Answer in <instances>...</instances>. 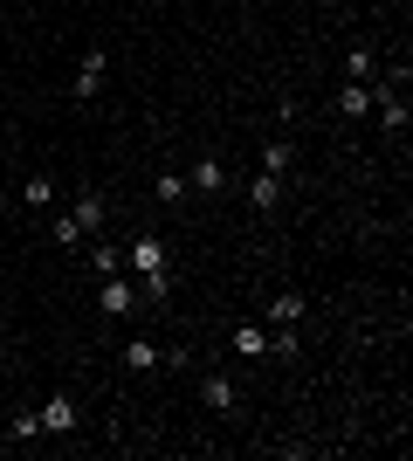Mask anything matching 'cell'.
<instances>
[{
  "mask_svg": "<svg viewBox=\"0 0 413 461\" xmlns=\"http://www.w3.org/2000/svg\"><path fill=\"white\" fill-rule=\"evenodd\" d=\"M131 269L145 276V296H166L173 289V262H166V241L158 234H138L131 241Z\"/></svg>",
  "mask_w": 413,
  "mask_h": 461,
  "instance_id": "1",
  "label": "cell"
},
{
  "mask_svg": "<svg viewBox=\"0 0 413 461\" xmlns=\"http://www.w3.org/2000/svg\"><path fill=\"white\" fill-rule=\"evenodd\" d=\"M186 186H200V193H214V186H228V166L206 152V158H193V173H186Z\"/></svg>",
  "mask_w": 413,
  "mask_h": 461,
  "instance_id": "2",
  "label": "cell"
},
{
  "mask_svg": "<svg viewBox=\"0 0 413 461\" xmlns=\"http://www.w3.org/2000/svg\"><path fill=\"white\" fill-rule=\"evenodd\" d=\"M97 83H103V49H90L77 62V83H69V90H77V97H97Z\"/></svg>",
  "mask_w": 413,
  "mask_h": 461,
  "instance_id": "3",
  "label": "cell"
},
{
  "mask_svg": "<svg viewBox=\"0 0 413 461\" xmlns=\"http://www.w3.org/2000/svg\"><path fill=\"white\" fill-rule=\"evenodd\" d=\"M103 310H110V317H131V310H138V289H131V282H103Z\"/></svg>",
  "mask_w": 413,
  "mask_h": 461,
  "instance_id": "4",
  "label": "cell"
},
{
  "mask_svg": "<svg viewBox=\"0 0 413 461\" xmlns=\"http://www.w3.org/2000/svg\"><path fill=\"white\" fill-rule=\"evenodd\" d=\"M200 400L214 413H234V379H221V372H214V379H200Z\"/></svg>",
  "mask_w": 413,
  "mask_h": 461,
  "instance_id": "5",
  "label": "cell"
},
{
  "mask_svg": "<svg viewBox=\"0 0 413 461\" xmlns=\"http://www.w3.org/2000/svg\"><path fill=\"white\" fill-rule=\"evenodd\" d=\"M372 97H379V90H365V83H344V90H337V110H344V117H365V110H372Z\"/></svg>",
  "mask_w": 413,
  "mask_h": 461,
  "instance_id": "6",
  "label": "cell"
},
{
  "mask_svg": "<svg viewBox=\"0 0 413 461\" xmlns=\"http://www.w3.org/2000/svg\"><path fill=\"white\" fill-rule=\"evenodd\" d=\"M269 324H276V331H283V324H304V296H296V289H283V296L269 303Z\"/></svg>",
  "mask_w": 413,
  "mask_h": 461,
  "instance_id": "7",
  "label": "cell"
},
{
  "mask_svg": "<svg viewBox=\"0 0 413 461\" xmlns=\"http://www.w3.org/2000/svg\"><path fill=\"white\" fill-rule=\"evenodd\" d=\"M69 427H77V407L69 400H49L42 407V434H69Z\"/></svg>",
  "mask_w": 413,
  "mask_h": 461,
  "instance_id": "8",
  "label": "cell"
},
{
  "mask_svg": "<svg viewBox=\"0 0 413 461\" xmlns=\"http://www.w3.org/2000/svg\"><path fill=\"white\" fill-rule=\"evenodd\" d=\"M158 359H166V352H158L152 337H131V344H125V365H131V372H152Z\"/></svg>",
  "mask_w": 413,
  "mask_h": 461,
  "instance_id": "9",
  "label": "cell"
},
{
  "mask_svg": "<svg viewBox=\"0 0 413 461\" xmlns=\"http://www.w3.org/2000/svg\"><path fill=\"white\" fill-rule=\"evenodd\" d=\"M55 248H83V241H90V228H83V221H77V214H62V221H55Z\"/></svg>",
  "mask_w": 413,
  "mask_h": 461,
  "instance_id": "10",
  "label": "cell"
},
{
  "mask_svg": "<svg viewBox=\"0 0 413 461\" xmlns=\"http://www.w3.org/2000/svg\"><path fill=\"white\" fill-rule=\"evenodd\" d=\"M234 352H241V359H262V352H269V331L241 324V331H234Z\"/></svg>",
  "mask_w": 413,
  "mask_h": 461,
  "instance_id": "11",
  "label": "cell"
},
{
  "mask_svg": "<svg viewBox=\"0 0 413 461\" xmlns=\"http://www.w3.org/2000/svg\"><path fill=\"white\" fill-rule=\"evenodd\" d=\"M276 193H283V180H276V173H262V180L248 186V200H255V214H269V206H276Z\"/></svg>",
  "mask_w": 413,
  "mask_h": 461,
  "instance_id": "12",
  "label": "cell"
},
{
  "mask_svg": "<svg viewBox=\"0 0 413 461\" xmlns=\"http://www.w3.org/2000/svg\"><path fill=\"white\" fill-rule=\"evenodd\" d=\"M21 200H28V206H49V200H55V180H49V173H28Z\"/></svg>",
  "mask_w": 413,
  "mask_h": 461,
  "instance_id": "13",
  "label": "cell"
},
{
  "mask_svg": "<svg viewBox=\"0 0 413 461\" xmlns=\"http://www.w3.org/2000/svg\"><path fill=\"white\" fill-rule=\"evenodd\" d=\"M372 62H379L372 49H352V55H344V77H352V83H365V77H372Z\"/></svg>",
  "mask_w": 413,
  "mask_h": 461,
  "instance_id": "14",
  "label": "cell"
},
{
  "mask_svg": "<svg viewBox=\"0 0 413 461\" xmlns=\"http://www.w3.org/2000/svg\"><path fill=\"white\" fill-rule=\"evenodd\" d=\"M262 173H276V180H283V173H289V145H283V138H276V145L262 152Z\"/></svg>",
  "mask_w": 413,
  "mask_h": 461,
  "instance_id": "15",
  "label": "cell"
},
{
  "mask_svg": "<svg viewBox=\"0 0 413 461\" xmlns=\"http://www.w3.org/2000/svg\"><path fill=\"white\" fill-rule=\"evenodd\" d=\"M117 262H125V255H117L110 241H103V248H90V269H97V276H117Z\"/></svg>",
  "mask_w": 413,
  "mask_h": 461,
  "instance_id": "16",
  "label": "cell"
}]
</instances>
